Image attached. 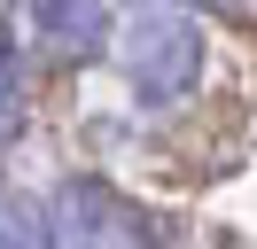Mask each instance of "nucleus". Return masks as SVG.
Returning <instances> with one entry per match:
<instances>
[{
	"label": "nucleus",
	"mask_w": 257,
	"mask_h": 249,
	"mask_svg": "<svg viewBox=\"0 0 257 249\" xmlns=\"http://www.w3.org/2000/svg\"><path fill=\"white\" fill-rule=\"evenodd\" d=\"M24 117H32V93H24V62H16V47H0V156L24 140Z\"/></svg>",
	"instance_id": "20e7f679"
},
{
	"label": "nucleus",
	"mask_w": 257,
	"mask_h": 249,
	"mask_svg": "<svg viewBox=\"0 0 257 249\" xmlns=\"http://www.w3.org/2000/svg\"><path fill=\"white\" fill-rule=\"evenodd\" d=\"M210 8H249V0H210Z\"/></svg>",
	"instance_id": "423d86ee"
},
{
	"label": "nucleus",
	"mask_w": 257,
	"mask_h": 249,
	"mask_svg": "<svg viewBox=\"0 0 257 249\" xmlns=\"http://www.w3.org/2000/svg\"><path fill=\"white\" fill-rule=\"evenodd\" d=\"M47 249H156V233H148V218L133 210V202H117L109 187L70 179V187H55V202H47Z\"/></svg>",
	"instance_id": "f03ea898"
},
{
	"label": "nucleus",
	"mask_w": 257,
	"mask_h": 249,
	"mask_svg": "<svg viewBox=\"0 0 257 249\" xmlns=\"http://www.w3.org/2000/svg\"><path fill=\"white\" fill-rule=\"evenodd\" d=\"M32 24L63 62H78L109 39V0H32Z\"/></svg>",
	"instance_id": "7ed1b4c3"
},
{
	"label": "nucleus",
	"mask_w": 257,
	"mask_h": 249,
	"mask_svg": "<svg viewBox=\"0 0 257 249\" xmlns=\"http://www.w3.org/2000/svg\"><path fill=\"white\" fill-rule=\"evenodd\" d=\"M117 62H125L133 93H141L148 109H172V101H187L195 78H203V24H195L187 8H172V0H141L133 24L117 31Z\"/></svg>",
	"instance_id": "f257e3e1"
},
{
	"label": "nucleus",
	"mask_w": 257,
	"mask_h": 249,
	"mask_svg": "<svg viewBox=\"0 0 257 249\" xmlns=\"http://www.w3.org/2000/svg\"><path fill=\"white\" fill-rule=\"evenodd\" d=\"M0 249H47V210L0 195Z\"/></svg>",
	"instance_id": "39448f33"
}]
</instances>
